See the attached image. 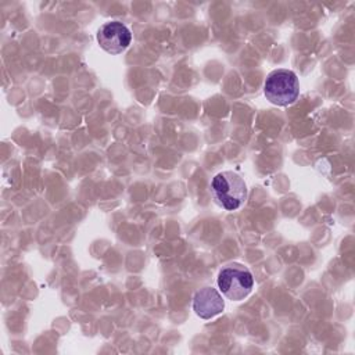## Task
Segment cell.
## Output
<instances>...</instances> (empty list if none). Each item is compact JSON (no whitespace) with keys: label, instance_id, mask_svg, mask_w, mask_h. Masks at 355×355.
I'll return each mask as SVG.
<instances>
[{"label":"cell","instance_id":"cell-1","mask_svg":"<svg viewBox=\"0 0 355 355\" xmlns=\"http://www.w3.org/2000/svg\"><path fill=\"white\" fill-rule=\"evenodd\" d=\"M266 98L280 107L293 104L300 94V82L297 75L290 69L272 71L263 85Z\"/></svg>","mask_w":355,"mask_h":355},{"label":"cell","instance_id":"cell-2","mask_svg":"<svg viewBox=\"0 0 355 355\" xmlns=\"http://www.w3.org/2000/svg\"><path fill=\"white\" fill-rule=\"evenodd\" d=\"M211 189L218 202L227 211L240 208L247 198L245 182L239 173L232 171L218 173L212 179Z\"/></svg>","mask_w":355,"mask_h":355},{"label":"cell","instance_id":"cell-3","mask_svg":"<svg viewBox=\"0 0 355 355\" xmlns=\"http://www.w3.org/2000/svg\"><path fill=\"white\" fill-rule=\"evenodd\" d=\"M254 279L248 268L241 263H230L218 275V287L222 294L232 300H244L252 290Z\"/></svg>","mask_w":355,"mask_h":355},{"label":"cell","instance_id":"cell-4","mask_svg":"<svg viewBox=\"0 0 355 355\" xmlns=\"http://www.w3.org/2000/svg\"><path fill=\"white\" fill-rule=\"evenodd\" d=\"M132 40L130 31L118 21L105 22L97 32V42L103 50L110 54H121L128 49Z\"/></svg>","mask_w":355,"mask_h":355},{"label":"cell","instance_id":"cell-5","mask_svg":"<svg viewBox=\"0 0 355 355\" xmlns=\"http://www.w3.org/2000/svg\"><path fill=\"white\" fill-rule=\"evenodd\" d=\"M193 308L200 318L211 319L223 311L225 302L216 288L204 287L197 291L193 300Z\"/></svg>","mask_w":355,"mask_h":355}]
</instances>
